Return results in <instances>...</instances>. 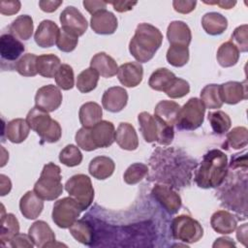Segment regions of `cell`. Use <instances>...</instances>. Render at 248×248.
Wrapping results in <instances>:
<instances>
[{
  "instance_id": "cell-49",
  "label": "cell",
  "mask_w": 248,
  "mask_h": 248,
  "mask_svg": "<svg viewBox=\"0 0 248 248\" xmlns=\"http://www.w3.org/2000/svg\"><path fill=\"white\" fill-rule=\"evenodd\" d=\"M76 142L78 147L85 151H92L95 150L89 136V128H80L76 134Z\"/></svg>"
},
{
  "instance_id": "cell-44",
  "label": "cell",
  "mask_w": 248,
  "mask_h": 248,
  "mask_svg": "<svg viewBox=\"0 0 248 248\" xmlns=\"http://www.w3.org/2000/svg\"><path fill=\"white\" fill-rule=\"evenodd\" d=\"M54 78L58 87L63 90H70L75 85L74 71L68 64H61Z\"/></svg>"
},
{
  "instance_id": "cell-10",
  "label": "cell",
  "mask_w": 248,
  "mask_h": 248,
  "mask_svg": "<svg viewBox=\"0 0 248 248\" xmlns=\"http://www.w3.org/2000/svg\"><path fill=\"white\" fill-rule=\"evenodd\" d=\"M62 99L60 89L53 84H47L38 89L35 95V106L46 112H51L60 107Z\"/></svg>"
},
{
  "instance_id": "cell-21",
  "label": "cell",
  "mask_w": 248,
  "mask_h": 248,
  "mask_svg": "<svg viewBox=\"0 0 248 248\" xmlns=\"http://www.w3.org/2000/svg\"><path fill=\"white\" fill-rule=\"evenodd\" d=\"M167 38L170 46L178 45L188 46L192 40V33L184 21L174 20L168 26Z\"/></svg>"
},
{
  "instance_id": "cell-7",
  "label": "cell",
  "mask_w": 248,
  "mask_h": 248,
  "mask_svg": "<svg viewBox=\"0 0 248 248\" xmlns=\"http://www.w3.org/2000/svg\"><path fill=\"white\" fill-rule=\"evenodd\" d=\"M65 190L81 207L87 209L94 200V189L91 179L85 174H76L70 177L65 183Z\"/></svg>"
},
{
  "instance_id": "cell-37",
  "label": "cell",
  "mask_w": 248,
  "mask_h": 248,
  "mask_svg": "<svg viewBox=\"0 0 248 248\" xmlns=\"http://www.w3.org/2000/svg\"><path fill=\"white\" fill-rule=\"evenodd\" d=\"M201 101L207 108H220L223 106V100L219 84H207L201 92Z\"/></svg>"
},
{
  "instance_id": "cell-35",
  "label": "cell",
  "mask_w": 248,
  "mask_h": 248,
  "mask_svg": "<svg viewBox=\"0 0 248 248\" xmlns=\"http://www.w3.org/2000/svg\"><path fill=\"white\" fill-rule=\"evenodd\" d=\"M175 75L167 68L155 70L148 80L149 86L156 91H166L175 78Z\"/></svg>"
},
{
  "instance_id": "cell-11",
  "label": "cell",
  "mask_w": 248,
  "mask_h": 248,
  "mask_svg": "<svg viewBox=\"0 0 248 248\" xmlns=\"http://www.w3.org/2000/svg\"><path fill=\"white\" fill-rule=\"evenodd\" d=\"M60 22L62 28L72 32L78 37L82 36L87 30V20L84 16L74 6L66 7L60 14Z\"/></svg>"
},
{
  "instance_id": "cell-33",
  "label": "cell",
  "mask_w": 248,
  "mask_h": 248,
  "mask_svg": "<svg viewBox=\"0 0 248 248\" xmlns=\"http://www.w3.org/2000/svg\"><path fill=\"white\" fill-rule=\"evenodd\" d=\"M216 58L220 66L224 68L232 67L234 66L239 59V50L231 41H228L219 46Z\"/></svg>"
},
{
  "instance_id": "cell-28",
  "label": "cell",
  "mask_w": 248,
  "mask_h": 248,
  "mask_svg": "<svg viewBox=\"0 0 248 248\" xmlns=\"http://www.w3.org/2000/svg\"><path fill=\"white\" fill-rule=\"evenodd\" d=\"M179 109L180 106L177 103L173 101L163 100L156 105L154 108V116L159 118L167 125L173 127V125L176 123Z\"/></svg>"
},
{
  "instance_id": "cell-47",
  "label": "cell",
  "mask_w": 248,
  "mask_h": 248,
  "mask_svg": "<svg viewBox=\"0 0 248 248\" xmlns=\"http://www.w3.org/2000/svg\"><path fill=\"white\" fill-rule=\"evenodd\" d=\"M231 42L237 47L241 52H246L248 50V25L242 24L236 27L232 34Z\"/></svg>"
},
{
  "instance_id": "cell-27",
  "label": "cell",
  "mask_w": 248,
  "mask_h": 248,
  "mask_svg": "<svg viewBox=\"0 0 248 248\" xmlns=\"http://www.w3.org/2000/svg\"><path fill=\"white\" fill-rule=\"evenodd\" d=\"M30 129L26 119L16 118L6 124L4 133L11 142L20 143L27 139Z\"/></svg>"
},
{
  "instance_id": "cell-15",
  "label": "cell",
  "mask_w": 248,
  "mask_h": 248,
  "mask_svg": "<svg viewBox=\"0 0 248 248\" xmlns=\"http://www.w3.org/2000/svg\"><path fill=\"white\" fill-rule=\"evenodd\" d=\"M90 26L92 30L101 35H110L113 34L118 26V21L116 16L108 10H101L90 18Z\"/></svg>"
},
{
  "instance_id": "cell-18",
  "label": "cell",
  "mask_w": 248,
  "mask_h": 248,
  "mask_svg": "<svg viewBox=\"0 0 248 248\" xmlns=\"http://www.w3.org/2000/svg\"><path fill=\"white\" fill-rule=\"evenodd\" d=\"M60 29L52 20H43L34 35L36 44L41 47H50L57 42Z\"/></svg>"
},
{
  "instance_id": "cell-2",
  "label": "cell",
  "mask_w": 248,
  "mask_h": 248,
  "mask_svg": "<svg viewBox=\"0 0 248 248\" xmlns=\"http://www.w3.org/2000/svg\"><path fill=\"white\" fill-rule=\"evenodd\" d=\"M162 42L163 35L157 27L149 23H140L130 41L129 51L138 62L145 63L153 58Z\"/></svg>"
},
{
  "instance_id": "cell-34",
  "label": "cell",
  "mask_w": 248,
  "mask_h": 248,
  "mask_svg": "<svg viewBox=\"0 0 248 248\" xmlns=\"http://www.w3.org/2000/svg\"><path fill=\"white\" fill-rule=\"evenodd\" d=\"M19 232V223L16 217L13 213L5 214L4 207L2 209L1 215V232L0 240L2 244L5 242H10L11 239Z\"/></svg>"
},
{
  "instance_id": "cell-56",
  "label": "cell",
  "mask_w": 248,
  "mask_h": 248,
  "mask_svg": "<svg viewBox=\"0 0 248 248\" xmlns=\"http://www.w3.org/2000/svg\"><path fill=\"white\" fill-rule=\"evenodd\" d=\"M212 246L213 247H234L235 243L232 241V238L223 236V237L217 238Z\"/></svg>"
},
{
  "instance_id": "cell-32",
  "label": "cell",
  "mask_w": 248,
  "mask_h": 248,
  "mask_svg": "<svg viewBox=\"0 0 248 248\" xmlns=\"http://www.w3.org/2000/svg\"><path fill=\"white\" fill-rule=\"evenodd\" d=\"M61 66L59 57L54 54H42L37 58L38 74L44 78H54Z\"/></svg>"
},
{
  "instance_id": "cell-6",
  "label": "cell",
  "mask_w": 248,
  "mask_h": 248,
  "mask_svg": "<svg viewBox=\"0 0 248 248\" xmlns=\"http://www.w3.org/2000/svg\"><path fill=\"white\" fill-rule=\"evenodd\" d=\"M204 113L205 107L201 99L191 98L180 108L175 125L178 130H196L202 124Z\"/></svg>"
},
{
  "instance_id": "cell-26",
  "label": "cell",
  "mask_w": 248,
  "mask_h": 248,
  "mask_svg": "<svg viewBox=\"0 0 248 248\" xmlns=\"http://www.w3.org/2000/svg\"><path fill=\"white\" fill-rule=\"evenodd\" d=\"M115 164L109 157L97 156L89 164L88 171L96 179L104 180L108 178L114 171Z\"/></svg>"
},
{
  "instance_id": "cell-42",
  "label": "cell",
  "mask_w": 248,
  "mask_h": 248,
  "mask_svg": "<svg viewBox=\"0 0 248 248\" xmlns=\"http://www.w3.org/2000/svg\"><path fill=\"white\" fill-rule=\"evenodd\" d=\"M248 143V130L245 127H234L227 134L226 144L233 149H240Z\"/></svg>"
},
{
  "instance_id": "cell-24",
  "label": "cell",
  "mask_w": 248,
  "mask_h": 248,
  "mask_svg": "<svg viewBox=\"0 0 248 248\" xmlns=\"http://www.w3.org/2000/svg\"><path fill=\"white\" fill-rule=\"evenodd\" d=\"M212 229L221 234H229L235 231L237 220L227 210H218L214 212L210 219Z\"/></svg>"
},
{
  "instance_id": "cell-13",
  "label": "cell",
  "mask_w": 248,
  "mask_h": 248,
  "mask_svg": "<svg viewBox=\"0 0 248 248\" xmlns=\"http://www.w3.org/2000/svg\"><path fill=\"white\" fill-rule=\"evenodd\" d=\"M89 136L95 149L108 147L114 141V126L108 120H101L92 128H89Z\"/></svg>"
},
{
  "instance_id": "cell-31",
  "label": "cell",
  "mask_w": 248,
  "mask_h": 248,
  "mask_svg": "<svg viewBox=\"0 0 248 248\" xmlns=\"http://www.w3.org/2000/svg\"><path fill=\"white\" fill-rule=\"evenodd\" d=\"M34 24L33 19L28 15H21L17 16L10 26V34L19 40L27 41L33 34Z\"/></svg>"
},
{
  "instance_id": "cell-45",
  "label": "cell",
  "mask_w": 248,
  "mask_h": 248,
  "mask_svg": "<svg viewBox=\"0 0 248 248\" xmlns=\"http://www.w3.org/2000/svg\"><path fill=\"white\" fill-rule=\"evenodd\" d=\"M148 173V167L142 163H135L128 167L124 173V181L127 184L134 185L141 181Z\"/></svg>"
},
{
  "instance_id": "cell-46",
  "label": "cell",
  "mask_w": 248,
  "mask_h": 248,
  "mask_svg": "<svg viewBox=\"0 0 248 248\" xmlns=\"http://www.w3.org/2000/svg\"><path fill=\"white\" fill-rule=\"evenodd\" d=\"M78 42V37L77 35L61 28L57 38L56 46L63 52H71L76 48Z\"/></svg>"
},
{
  "instance_id": "cell-16",
  "label": "cell",
  "mask_w": 248,
  "mask_h": 248,
  "mask_svg": "<svg viewBox=\"0 0 248 248\" xmlns=\"http://www.w3.org/2000/svg\"><path fill=\"white\" fill-rule=\"evenodd\" d=\"M127 91L120 86H112L107 89L102 97V105L110 112H119L127 105Z\"/></svg>"
},
{
  "instance_id": "cell-5",
  "label": "cell",
  "mask_w": 248,
  "mask_h": 248,
  "mask_svg": "<svg viewBox=\"0 0 248 248\" xmlns=\"http://www.w3.org/2000/svg\"><path fill=\"white\" fill-rule=\"evenodd\" d=\"M61 169L54 163L44 166L39 179L34 185V192L44 201H54L63 192Z\"/></svg>"
},
{
  "instance_id": "cell-39",
  "label": "cell",
  "mask_w": 248,
  "mask_h": 248,
  "mask_svg": "<svg viewBox=\"0 0 248 248\" xmlns=\"http://www.w3.org/2000/svg\"><path fill=\"white\" fill-rule=\"evenodd\" d=\"M208 121L215 134L222 135L228 132L232 126L230 116L222 110L210 111L208 113Z\"/></svg>"
},
{
  "instance_id": "cell-12",
  "label": "cell",
  "mask_w": 248,
  "mask_h": 248,
  "mask_svg": "<svg viewBox=\"0 0 248 248\" xmlns=\"http://www.w3.org/2000/svg\"><path fill=\"white\" fill-rule=\"evenodd\" d=\"M153 198L170 214L176 213L181 207L180 196L170 186L156 184L151 190Z\"/></svg>"
},
{
  "instance_id": "cell-51",
  "label": "cell",
  "mask_w": 248,
  "mask_h": 248,
  "mask_svg": "<svg viewBox=\"0 0 248 248\" xmlns=\"http://www.w3.org/2000/svg\"><path fill=\"white\" fill-rule=\"evenodd\" d=\"M10 245L14 248L16 247H26V248H32L34 246L33 241L31 240L29 234L24 233H17L16 234L10 241Z\"/></svg>"
},
{
  "instance_id": "cell-59",
  "label": "cell",
  "mask_w": 248,
  "mask_h": 248,
  "mask_svg": "<svg viewBox=\"0 0 248 248\" xmlns=\"http://www.w3.org/2000/svg\"><path fill=\"white\" fill-rule=\"evenodd\" d=\"M203 3L211 4V5H218L222 9L229 10V9H232L236 4V1H224V0L223 1H210V2L203 1Z\"/></svg>"
},
{
  "instance_id": "cell-53",
  "label": "cell",
  "mask_w": 248,
  "mask_h": 248,
  "mask_svg": "<svg viewBox=\"0 0 248 248\" xmlns=\"http://www.w3.org/2000/svg\"><path fill=\"white\" fill-rule=\"evenodd\" d=\"M84 8L86 9V11L88 13H90L91 15H94L95 13L101 11V10H106L107 7V2L106 1H88V0H84L82 2Z\"/></svg>"
},
{
  "instance_id": "cell-57",
  "label": "cell",
  "mask_w": 248,
  "mask_h": 248,
  "mask_svg": "<svg viewBox=\"0 0 248 248\" xmlns=\"http://www.w3.org/2000/svg\"><path fill=\"white\" fill-rule=\"evenodd\" d=\"M0 178H1V196H5L11 191L12 183L9 177H7L4 174H1Z\"/></svg>"
},
{
  "instance_id": "cell-14",
  "label": "cell",
  "mask_w": 248,
  "mask_h": 248,
  "mask_svg": "<svg viewBox=\"0 0 248 248\" xmlns=\"http://www.w3.org/2000/svg\"><path fill=\"white\" fill-rule=\"evenodd\" d=\"M28 234L34 245L41 247H51L55 245V234L45 221L34 222L28 230Z\"/></svg>"
},
{
  "instance_id": "cell-38",
  "label": "cell",
  "mask_w": 248,
  "mask_h": 248,
  "mask_svg": "<svg viewBox=\"0 0 248 248\" xmlns=\"http://www.w3.org/2000/svg\"><path fill=\"white\" fill-rule=\"evenodd\" d=\"M99 74L93 68L83 70L77 78V88L81 93H88L94 90L98 84Z\"/></svg>"
},
{
  "instance_id": "cell-23",
  "label": "cell",
  "mask_w": 248,
  "mask_h": 248,
  "mask_svg": "<svg viewBox=\"0 0 248 248\" xmlns=\"http://www.w3.org/2000/svg\"><path fill=\"white\" fill-rule=\"evenodd\" d=\"M114 140L125 150H135L139 146V138L134 126L127 122H121L116 131Z\"/></svg>"
},
{
  "instance_id": "cell-36",
  "label": "cell",
  "mask_w": 248,
  "mask_h": 248,
  "mask_svg": "<svg viewBox=\"0 0 248 248\" xmlns=\"http://www.w3.org/2000/svg\"><path fill=\"white\" fill-rule=\"evenodd\" d=\"M70 233L78 242L90 245L93 242L94 231L91 224L85 220H77L70 228Z\"/></svg>"
},
{
  "instance_id": "cell-4",
  "label": "cell",
  "mask_w": 248,
  "mask_h": 248,
  "mask_svg": "<svg viewBox=\"0 0 248 248\" xmlns=\"http://www.w3.org/2000/svg\"><path fill=\"white\" fill-rule=\"evenodd\" d=\"M140 130L146 142L157 141L161 145H169L171 143L174 132L173 127L167 125L156 116L146 111H142L138 115Z\"/></svg>"
},
{
  "instance_id": "cell-17",
  "label": "cell",
  "mask_w": 248,
  "mask_h": 248,
  "mask_svg": "<svg viewBox=\"0 0 248 248\" xmlns=\"http://www.w3.org/2000/svg\"><path fill=\"white\" fill-rule=\"evenodd\" d=\"M143 77V68L140 62H127L122 64L117 71L120 83L126 87L138 86Z\"/></svg>"
},
{
  "instance_id": "cell-9",
  "label": "cell",
  "mask_w": 248,
  "mask_h": 248,
  "mask_svg": "<svg viewBox=\"0 0 248 248\" xmlns=\"http://www.w3.org/2000/svg\"><path fill=\"white\" fill-rule=\"evenodd\" d=\"M81 211V207L72 197H65L55 202L51 216L57 227L67 229L78 220Z\"/></svg>"
},
{
  "instance_id": "cell-50",
  "label": "cell",
  "mask_w": 248,
  "mask_h": 248,
  "mask_svg": "<svg viewBox=\"0 0 248 248\" xmlns=\"http://www.w3.org/2000/svg\"><path fill=\"white\" fill-rule=\"evenodd\" d=\"M21 4L17 0H2L0 1V13L4 16H12L20 10Z\"/></svg>"
},
{
  "instance_id": "cell-55",
  "label": "cell",
  "mask_w": 248,
  "mask_h": 248,
  "mask_svg": "<svg viewBox=\"0 0 248 248\" xmlns=\"http://www.w3.org/2000/svg\"><path fill=\"white\" fill-rule=\"evenodd\" d=\"M107 3L111 4L113 6V9L118 13L128 12L132 10L134 6L137 5V2H132V1H111Z\"/></svg>"
},
{
  "instance_id": "cell-22",
  "label": "cell",
  "mask_w": 248,
  "mask_h": 248,
  "mask_svg": "<svg viewBox=\"0 0 248 248\" xmlns=\"http://www.w3.org/2000/svg\"><path fill=\"white\" fill-rule=\"evenodd\" d=\"M246 81H228L220 84V92L223 103L229 105H235L242 100L247 99V89L245 85Z\"/></svg>"
},
{
  "instance_id": "cell-29",
  "label": "cell",
  "mask_w": 248,
  "mask_h": 248,
  "mask_svg": "<svg viewBox=\"0 0 248 248\" xmlns=\"http://www.w3.org/2000/svg\"><path fill=\"white\" fill-rule=\"evenodd\" d=\"M102 108L95 102H87L83 104L78 111L80 124L84 128H92L102 120Z\"/></svg>"
},
{
  "instance_id": "cell-41",
  "label": "cell",
  "mask_w": 248,
  "mask_h": 248,
  "mask_svg": "<svg viewBox=\"0 0 248 248\" xmlns=\"http://www.w3.org/2000/svg\"><path fill=\"white\" fill-rule=\"evenodd\" d=\"M37 58L33 53H26L22 55L16 63V70L23 77H34L38 74Z\"/></svg>"
},
{
  "instance_id": "cell-58",
  "label": "cell",
  "mask_w": 248,
  "mask_h": 248,
  "mask_svg": "<svg viewBox=\"0 0 248 248\" xmlns=\"http://www.w3.org/2000/svg\"><path fill=\"white\" fill-rule=\"evenodd\" d=\"M236 237L239 242H241L244 246H246V240H247V224H243L241 227L237 229L236 232Z\"/></svg>"
},
{
  "instance_id": "cell-8",
  "label": "cell",
  "mask_w": 248,
  "mask_h": 248,
  "mask_svg": "<svg viewBox=\"0 0 248 248\" xmlns=\"http://www.w3.org/2000/svg\"><path fill=\"white\" fill-rule=\"evenodd\" d=\"M171 234L174 239L186 243L199 241L203 235L202 225L189 215H179L175 217L170 225Z\"/></svg>"
},
{
  "instance_id": "cell-52",
  "label": "cell",
  "mask_w": 248,
  "mask_h": 248,
  "mask_svg": "<svg viewBox=\"0 0 248 248\" xmlns=\"http://www.w3.org/2000/svg\"><path fill=\"white\" fill-rule=\"evenodd\" d=\"M197 5V2L196 1H189V0H186V1H173L172 2V6H173V9L174 11H176L177 13H180V14H189L191 13L192 11L195 10V7Z\"/></svg>"
},
{
  "instance_id": "cell-54",
  "label": "cell",
  "mask_w": 248,
  "mask_h": 248,
  "mask_svg": "<svg viewBox=\"0 0 248 248\" xmlns=\"http://www.w3.org/2000/svg\"><path fill=\"white\" fill-rule=\"evenodd\" d=\"M63 3L61 0H42L39 2V6L42 11L46 13H52L58 9Z\"/></svg>"
},
{
  "instance_id": "cell-25",
  "label": "cell",
  "mask_w": 248,
  "mask_h": 248,
  "mask_svg": "<svg viewBox=\"0 0 248 248\" xmlns=\"http://www.w3.org/2000/svg\"><path fill=\"white\" fill-rule=\"evenodd\" d=\"M90 67L104 78H111L115 76L118 71L115 60L106 52L96 53L90 61Z\"/></svg>"
},
{
  "instance_id": "cell-19",
  "label": "cell",
  "mask_w": 248,
  "mask_h": 248,
  "mask_svg": "<svg viewBox=\"0 0 248 248\" xmlns=\"http://www.w3.org/2000/svg\"><path fill=\"white\" fill-rule=\"evenodd\" d=\"M43 208L44 200H42L34 191H27L19 201L20 212L26 219H36L42 213Z\"/></svg>"
},
{
  "instance_id": "cell-20",
  "label": "cell",
  "mask_w": 248,
  "mask_h": 248,
  "mask_svg": "<svg viewBox=\"0 0 248 248\" xmlns=\"http://www.w3.org/2000/svg\"><path fill=\"white\" fill-rule=\"evenodd\" d=\"M24 45L12 34H3L0 37V54L2 60L13 62L24 51Z\"/></svg>"
},
{
  "instance_id": "cell-48",
  "label": "cell",
  "mask_w": 248,
  "mask_h": 248,
  "mask_svg": "<svg viewBox=\"0 0 248 248\" xmlns=\"http://www.w3.org/2000/svg\"><path fill=\"white\" fill-rule=\"evenodd\" d=\"M190 92V85L188 81L183 78H175L170 87L165 91V93L171 99L182 98Z\"/></svg>"
},
{
  "instance_id": "cell-43",
  "label": "cell",
  "mask_w": 248,
  "mask_h": 248,
  "mask_svg": "<svg viewBox=\"0 0 248 248\" xmlns=\"http://www.w3.org/2000/svg\"><path fill=\"white\" fill-rule=\"evenodd\" d=\"M59 161L67 167H76L81 163L82 154L78 146L68 144L60 151Z\"/></svg>"
},
{
  "instance_id": "cell-40",
  "label": "cell",
  "mask_w": 248,
  "mask_h": 248,
  "mask_svg": "<svg viewBox=\"0 0 248 248\" xmlns=\"http://www.w3.org/2000/svg\"><path fill=\"white\" fill-rule=\"evenodd\" d=\"M167 61L173 67H182L189 61V48L185 46H170L167 51Z\"/></svg>"
},
{
  "instance_id": "cell-30",
  "label": "cell",
  "mask_w": 248,
  "mask_h": 248,
  "mask_svg": "<svg viewBox=\"0 0 248 248\" xmlns=\"http://www.w3.org/2000/svg\"><path fill=\"white\" fill-rule=\"evenodd\" d=\"M202 26L207 34L216 36L222 34L227 29L228 20L223 15L216 12H210L202 16Z\"/></svg>"
},
{
  "instance_id": "cell-1",
  "label": "cell",
  "mask_w": 248,
  "mask_h": 248,
  "mask_svg": "<svg viewBox=\"0 0 248 248\" xmlns=\"http://www.w3.org/2000/svg\"><path fill=\"white\" fill-rule=\"evenodd\" d=\"M228 173L227 155L219 149H211L204 154L196 171L195 181L203 189L220 186Z\"/></svg>"
},
{
  "instance_id": "cell-3",
  "label": "cell",
  "mask_w": 248,
  "mask_h": 248,
  "mask_svg": "<svg viewBox=\"0 0 248 248\" xmlns=\"http://www.w3.org/2000/svg\"><path fill=\"white\" fill-rule=\"evenodd\" d=\"M26 121L29 127L35 131L44 141L53 143L60 140L62 135L61 126L56 120L50 117L48 112L35 106L27 113Z\"/></svg>"
}]
</instances>
